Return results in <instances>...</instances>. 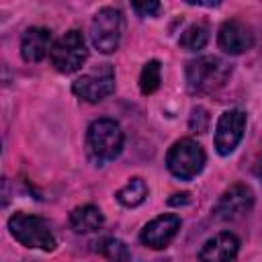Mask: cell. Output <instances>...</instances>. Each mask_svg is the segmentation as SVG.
<instances>
[{
  "instance_id": "7402d4cb",
  "label": "cell",
  "mask_w": 262,
  "mask_h": 262,
  "mask_svg": "<svg viewBox=\"0 0 262 262\" xmlns=\"http://www.w3.org/2000/svg\"><path fill=\"white\" fill-rule=\"evenodd\" d=\"M176 199H170V205H184V203H190V194L188 192H180V194H174Z\"/></svg>"
},
{
  "instance_id": "5bb4252c",
  "label": "cell",
  "mask_w": 262,
  "mask_h": 262,
  "mask_svg": "<svg viewBox=\"0 0 262 262\" xmlns=\"http://www.w3.org/2000/svg\"><path fill=\"white\" fill-rule=\"evenodd\" d=\"M104 217L94 205H80L70 213V225L76 233H94L102 227Z\"/></svg>"
},
{
  "instance_id": "3957f363",
  "label": "cell",
  "mask_w": 262,
  "mask_h": 262,
  "mask_svg": "<svg viewBox=\"0 0 262 262\" xmlns=\"http://www.w3.org/2000/svg\"><path fill=\"white\" fill-rule=\"evenodd\" d=\"M8 229L10 235L23 244L25 248H35L43 252H53L55 250V235L49 227V223L39 217V215H29V213H14L8 219Z\"/></svg>"
},
{
  "instance_id": "d6986e66",
  "label": "cell",
  "mask_w": 262,
  "mask_h": 262,
  "mask_svg": "<svg viewBox=\"0 0 262 262\" xmlns=\"http://www.w3.org/2000/svg\"><path fill=\"white\" fill-rule=\"evenodd\" d=\"M188 127L196 133H205L209 127V113L203 106H194L190 111V119H188Z\"/></svg>"
},
{
  "instance_id": "52a82bcc",
  "label": "cell",
  "mask_w": 262,
  "mask_h": 262,
  "mask_svg": "<svg viewBox=\"0 0 262 262\" xmlns=\"http://www.w3.org/2000/svg\"><path fill=\"white\" fill-rule=\"evenodd\" d=\"M115 90V70L111 63H100L92 72L80 76L72 84V92L86 100V102H98L113 94Z\"/></svg>"
},
{
  "instance_id": "44dd1931",
  "label": "cell",
  "mask_w": 262,
  "mask_h": 262,
  "mask_svg": "<svg viewBox=\"0 0 262 262\" xmlns=\"http://www.w3.org/2000/svg\"><path fill=\"white\" fill-rule=\"evenodd\" d=\"M252 172H254V176H256L258 180H262V151L256 156V160H254V164H252Z\"/></svg>"
},
{
  "instance_id": "5b68a950",
  "label": "cell",
  "mask_w": 262,
  "mask_h": 262,
  "mask_svg": "<svg viewBox=\"0 0 262 262\" xmlns=\"http://www.w3.org/2000/svg\"><path fill=\"white\" fill-rule=\"evenodd\" d=\"M86 57H88L86 41L78 29H72L66 35H61L49 51V59L59 74L78 72L82 68V63L86 61Z\"/></svg>"
},
{
  "instance_id": "6da1fadb",
  "label": "cell",
  "mask_w": 262,
  "mask_h": 262,
  "mask_svg": "<svg viewBox=\"0 0 262 262\" xmlns=\"http://www.w3.org/2000/svg\"><path fill=\"white\" fill-rule=\"evenodd\" d=\"M123 149V129L115 119H96L86 131L88 158L102 166L115 160Z\"/></svg>"
},
{
  "instance_id": "7a4b0ae2",
  "label": "cell",
  "mask_w": 262,
  "mask_h": 262,
  "mask_svg": "<svg viewBox=\"0 0 262 262\" xmlns=\"http://www.w3.org/2000/svg\"><path fill=\"white\" fill-rule=\"evenodd\" d=\"M231 74V66L215 55H203L186 63V86L192 94H211L219 90Z\"/></svg>"
},
{
  "instance_id": "ffe728a7",
  "label": "cell",
  "mask_w": 262,
  "mask_h": 262,
  "mask_svg": "<svg viewBox=\"0 0 262 262\" xmlns=\"http://www.w3.org/2000/svg\"><path fill=\"white\" fill-rule=\"evenodd\" d=\"M133 10L139 16H151L160 10V2H133Z\"/></svg>"
},
{
  "instance_id": "2e32d148",
  "label": "cell",
  "mask_w": 262,
  "mask_h": 262,
  "mask_svg": "<svg viewBox=\"0 0 262 262\" xmlns=\"http://www.w3.org/2000/svg\"><path fill=\"white\" fill-rule=\"evenodd\" d=\"M207 41H209V27L203 23H194L184 29V33L178 39V45L184 51H199L207 45Z\"/></svg>"
},
{
  "instance_id": "8fae6325",
  "label": "cell",
  "mask_w": 262,
  "mask_h": 262,
  "mask_svg": "<svg viewBox=\"0 0 262 262\" xmlns=\"http://www.w3.org/2000/svg\"><path fill=\"white\" fill-rule=\"evenodd\" d=\"M219 47L229 53V55H239L248 49H252L254 45V33L252 29L237 20V18H231V20H225L219 29Z\"/></svg>"
},
{
  "instance_id": "e0dca14e",
  "label": "cell",
  "mask_w": 262,
  "mask_h": 262,
  "mask_svg": "<svg viewBox=\"0 0 262 262\" xmlns=\"http://www.w3.org/2000/svg\"><path fill=\"white\" fill-rule=\"evenodd\" d=\"M96 252L108 262H129L131 258L127 246L115 237H102L100 242H96Z\"/></svg>"
},
{
  "instance_id": "30bf717a",
  "label": "cell",
  "mask_w": 262,
  "mask_h": 262,
  "mask_svg": "<svg viewBox=\"0 0 262 262\" xmlns=\"http://www.w3.org/2000/svg\"><path fill=\"white\" fill-rule=\"evenodd\" d=\"M178 229H180V217L174 215V213H166V215H160V217L151 219L141 229L139 239L147 248L162 250V248H166L174 239V235L178 233Z\"/></svg>"
},
{
  "instance_id": "9c48e42d",
  "label": "cell",
  "mask_w": 262,
  "mask_h": 262,
  "mask_svg": "<svg viewBox=\"0 0 262 262\" xmlns=\"http://www.w3.org/2000/svg\"><path fill=\"white\" fill-rule=\"evenodd\" d=\"M244 129H246V113L237 108L225 111L215 127V149L221 156H229L242 141Z\"/></svg>"
},
{
  "instance_id": "8992f818",
  "label": "cell",
  "mask_w": 262,
  "mask_h": 262,
  "mask_svg": "<svg viewBox=\"0 0 262 262\" xmlns=\"http://www.w3.org/2000/svg\"><path fill=\"white\" fill-rule=\"evenodd\" d=\"M121 35H123V16L117 8L104 6L92 16L90 39L100 53H113L121 43Z\"/></svg>"
},
{
  "instance_id": "4fadbf2b",
  "label": "cell",
  "mask_w": 262,
  "mask_h": 262,
  "mask_svg": "<svg viewBox=\"0 0 262 262\" xmlns=\"http://www.w3.org/2000/svg\"><path fill=\"white\" fill-rule=\"evenodd\" d=\"M51 31L43 27H33L27 29L23 39H20V55L25 61H41L49 51H51Z\"/></svg>"
},
{
  "instance_id": "9a60e30c",
  "label": "cell",
  "mask_w": 262,
  "mask_h": 262,
  "mask_svg": "<svg viewBox=\"0 0 262 262\" xmlns=\"http://www.w3.org/2000/svg\"><path fill=\"white\" fill-rule=\"evenodd\" d=\"M145 196H147V184L139 176L131 178L123 188L117 190V201L125 207H137L145 201Z\"/></svg>"
},
{
  "instance_id": "ba28073f",
  "label": "cell",
  "mask_w": 262,
  "mask_h": 262,
  "mask_svg": "<svg viewBox=\"0 0 262 262\" xmlns=\"http://www.w3.org/2000/svg\"><path fill=\"white\" fill-rule=\"evenodd\" d=\"M254 207V192L248 184L235 182L221 192L213 207V217L219 221H235L248 215Z\"/></svg>"
},
{
  "instance_id": "277c9868",
  "label": "cell",
  "mask_w": 262,
  "mask_h": 262,
  "mask_svg": "<svg viewBox=\"0 0 262 262\" xmlns=\"http://www.w3.org/2000/svg\"><path fill=\"white\" fill-rule=\"evenodd\" d=\"M205 149L190 137L178 139L166 156L168 170L180 180H192L205 168Z\"/></svg>"
},
{
  "instance_id": "ac0fdd59",
  "label": "cell",
  "mask_w": 262,
  "mask_h": 262,
  "mask_svg": "<svg viewBox=\"0 0 262 262\" xmlns=\"http://www.w3.org/2000/svg\"><path fill=\"white\" fill-rule=\"evenodd\" d=\"M160 72H162V68H160L158 59H151L143 66V70L139 74V88L143 94H151L160 88Z\"/></svg>"
},
{
  "instance_id": "7c38bea8",
  "label": "cell",
  "mask_w": 262,
  "mask_h": 262,
  "mask_svg": "<svg viewBox=\"0 0 262 262\" xmlns=\"http://www.w3.org/2000/svg\"><path fill=\"white\" fill-rule=\"evenodd\" d=\"M237 250L239 239L229 231H221L203 244L199 252V262H233Z\"/></svg>"
}]
</instances>
